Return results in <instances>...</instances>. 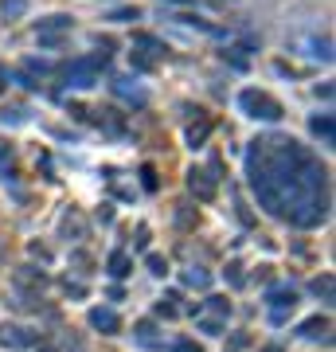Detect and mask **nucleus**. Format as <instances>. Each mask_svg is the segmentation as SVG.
I'll use <instances>...</instances> for the list:
<instances>
[{
  "mask_svg": "<svg viewBox=\"0 0 336 352\" xmlns=\"http://www.w3.org/2000/svg\"><path fill=\"white\" fill-rule=\"evenodd\" d=\"M247 180L258 208H266L274 219H286L289 227L313 231L328 219V208H333L328 168L298 138L266 133L250 141Z\"/></svg>",
  "mask_w": 336,
  "mask_h": 352,
  "instance_id": "1",
  "label": "nucleus"
},
{
  "mask_svg": "<svg viewBox=\"0 0 336 352\" xmlns=\"http://www.w3.org/2000/svg\"><path fill=\"white\" fill-rule=\"evenodd\" d=\"M238 110L247 113V118H254V122H282V118H286V106H282L274 94L254 90V87L238 94Z\"/></svg>",
  "mask_w": 336,
  "mask_h": 352,
  "instance_id": "2",
  "label": "nucleus"
},
{
  "mask_svg": "<svg viewBox=\"0 0 336 352\" xmlns=\"http://www.w3.org/2000/svg\"><path fill=\"white\" fill-rule=\"evenodd\" d=\"M106 63H110V55H106V51H98V55H82V59H75V63H67L63 78H67V87L90 90L94 82H98V71H102Z\"/></svg>",
  "mask_w": 336,
  "mask_h": 352,
  "instance_id": "3",
  "label": "nucleus"
},
{
  "mask_svg": "<svg viewBox=\"0 0 336 352\" xmlns=\"http://www.w3.org/2000/svg\"><path fill=\"white\" fill-rule=\"evenodd\" d=\"M188 192L196 196L199 204H212L219 196V180L212 173H203V168H188Z\"/></svg>",
  "mask_w": 336,
  "mask_h": 352,
  "instance_id": "4",
  "label": "nucleus"
},
{
  "mask_svg": "<svg viewBox=\"0 0 336 352\" xmlns=\"http://www.w3.org/2000/svg\"><path fill=\"white\" fill-rule=\"evenodd\" d=\"M266 305L274 309V321H282L286 309L298 305V289H293V286H270V289H266Z\"/></svg>",
  "mask_w": 336,
  "mask_h": 352,
  "instance_id": "5",
  "label": "nucleus"
},
{
  "mask_svg": "<svg viewBox=\"0 0 336 352\" xmlns=\"http://www.w3.org/2000/svg\"><path fill=\"white\" fill-rule=\"evenodd\" d=\"M0 344L4 349H27V344H39V337L24 325H0Z\"/></svg>",
  "mask_w": 336,
  "mask_h": 352,
  "instance_id": "6",
  "label": "nucleus"
},
{
  "mask_svg": "<svg viewBox=\"0 0 336 352\" xmlns=\"http://www.w3.org/2000/svg\"><path fill=\"white\" fill-rule=\"evenodd\" d=\"M12 282H16V289H27V294H39V289L47 286V270H36V266H16Z\"/></svg>",
  "mask_w": 336,
  "mask_h": 352,
  "instance_id": "7",
  "label": "nucleus"
},
{
  "mask_svg": "<svg viewBox=\"0 0 336 352\" xmlns=\"http://www.w3.org/2000/svg\"><path fill=\"white\" fill-rule=\"evenodd\" d=\"M90 329H98V333H106V337H117L122 333V317L113 314V309H90Z\"/></svg>",
  "mask_w": 336,
  "mask_h": 352,
  "instance_id": "8",
  "label": "nucleus"
},
{
  "mask_svg": "<svg viewBox=\"0 0 336 352\" xmlns=\"http://www.w3.org/2000/svg\"><path fill=\"white\" fill-rule=\"evenodd\" d=\"M328 333H333V321H328V317H321V314L298 325V337H305V340H328Z\"/></svg>",
  "mask_w": 336,
  "mask_h": 352,
  "instance_id": "9",
  "label": "nucleus"
},
{
  "mask_svg": "<svg viewBox=\"0 0 336 352\" xmlns=\"http://www.w3.org/2000/svg\"><path fill=\"white\" fill-rule=\"evenodd\" d=\"M212 118H208V113H199L196 122H192V126H188V145H192V149H203V145H208V138H212Z\"/></svg>",
  "mask_w": 336,
  "mask_h": 352,
  "instance_id": "10",
  "label": "nucleus"
},
{
  "mask_svg": "<svg viewBox=\"0 0 336 352\" xmlns=\"http://www.w3.org/2000/svg\"><path fill=\"white\" fill-rule=\"evenodd\" d=\"M113 94H122V98H129L133 106H149V94L141 87H133L129 78H113Z\"/></svg>",
  "mask_w": 336,
  "mask_h": 352,
  "instance_id": "11",
  "label": "nucleus"
},
{
  "mask_svg": "<svg viewBox=\"0 0 336 352\" xmlns=\"http://www.w3.org/2000/svg\"><path fill=\"white\" fill-rule=\"evenodd\" d=\"M63 239H71V235H75V239H87V219H82V215L75 212V208H71V212L63 215Z\"/></svg>",
  "mask_w": 336,
  "mask_h": 352,
  "instance_id": "12",
  "label": "nucleus"
},
{
  "mask_svg": "<svg viewBox=\"0 0 336 352\" xmlns=\"http://www.w3.org/2000/svg\"><path fill=\"white\" fill-rule=\"evenodd\" d=\"M309 129L317 133V138L324 141V145H336V126H333V113H317L309 122Z\"/></svg>",
  "mask_w": 336,
  "mask_h": 352,
  "instance_id": "13",
  "label": "nucleus"
},
{
  "mask_svg": "<svg viewBox=\"0 0 336 352\" xmlns=\"http://www.w3.org/2000/svg\"><path fill=\"white\" fill-rule=\"evenodd\" d=\"M106 270H110V278H125V274H133V258L125 251H113L110 258H106Z\"/></svg>",
  "mask_w": 336,
  "mask_h": 352,
  "instance_id": "14",
  "label": "nucleus"
},
{
  "mask_svg": "<svg viewBox=\"0 0 336 352\" xmlns=\"http://www.w3.org/2000/svg\"><path fill=\"white\" fill-rule=\"evenodd\" d=\"M184 286H192V289H208V286H212V274H208L203 266H192V270H184Z\"/></svg>",
  "mask_w": 336,
  "mask_h": 352,
  "instance_id": "15",
  "label": "nucleus"
},
{
  "mask_svg": "<svg viewBox=\"0 0 336 352\" xmlns=\"http://www.w3.org/2000/svg\"><path fill=\"white\" fill-rule=\"evenodd\" d=\"M71 16H47V20H39V32H59V36H67L71 32Z\"/></svg>",
  "mask_w": 336,
  "mask_h": 352,
  "instance_id": "16",
  "label": "nucleus"
},
{
  "mask_svg": "<svg viewBox=\"0 0 336 352\" xmlns=\"http://www.w3.org/2000/svg\"><path fill=\"white\" fill-rule=\"evenodd\" d=\"M172 20H176V24H184V28H199V32L215 36V24H208V20H199V16H192V12H176Z\"/></svg>",
  "mask_w": 336,
  "mask_h": 352,
  "instance_id": "17",
  "label": "nucleus"
},
{
  "mask_svg": "<svg viewBox=\"0 0 336 352\" xmlns=\"http://www.w3.org/2000/svg\"><path fill=\"white\" fill-rule=\"evenodd\" d=\"M106 20L110 24H129V20H141V8H133V4L129 8H113V12H106Z\"/></svg>",
  "mask_w": 336,
  "mask_h": 352,
  "instance_id": "18",
  "label": "nucleus"
},
{
  "mask_svg": "<svg viewBox=\"0 0 336 352\" xmlns=\"http://www.w3.org/2000/svg\"><path fill=\"white\" fill-rule=\"evenodd\" d=\"M0 12H4V20H20L27 12V0H0Z\"/></svg>",
  "mask_w": 336,
  "mask_h": 352,
  "instance_id": "19",
  "label": "nucleus"
},
{
  "mask_svg": "<svg viewBox=\"0 0 336 352\" xmlns=\"http://www.w3.org/2000/svg\"><path fill=\"white\" fill-rule=\"evenodd\" d=\"M313 294L321 298V302H333V274H321L313 282Z\"/></svg>",
  "mask_w": 336,
  "mask_h": 352,
  "instance_id": "20",
  "label": "nucleus"
},
{
  "mask_svg": "<svg viewBox=\"0 0 336 352\" xmlns=\"http://www.w3.org/2000/svg\"><path fill=\"white\" fill-rule=\"evenodd\" d=\"M129 59H133V67H137V71H153V67H157V55H153V51H133Z\"/></svg>",
  "mask_w": 336,
  "mask_h": 352,
  "instance_id": "21",
  "label": "nucleus"
},
{
  "mask_svg": "<svg viewBox=\"0 0 336 352\" xmlns=\"http://www.w3.org/2000/svg\"><path fill=\"white\" fill-rule=\"evenodd\" d=\"M145 266H149V274H157V278L168 274V258H164V254H149V258H145Z\"/></svg>",
  "mask_w": 336,
  "mask_h": 352,
  "instance_id": "22",
  "label": "nucleus"
},
{
  "mask_svg": "<svg viewBox=\"0 0 336 352\" xmlns=\"http://www.w3.org/2000/svg\"><path fill=\"white\" fill-rule=\"evenodd\" d=\"M153 333H157V329H153V321H141V325H137V340L145 344V349H157V340H153Z\"/></svg>",
  "mask_w": 336,
  "mask_h": 352,
  "instance_id": "23",
  "label": "nucleus"
},
{
  "mask_svg": "<svg viewBox=\"0 0 336 352\" xmlns=\"http://www.w3.org/2000/svg\"><path fill=\"white\" fill-rule=\"evenodd\" d=\"M71 263H75L78 274H90V266H94V258H90L87 251H71Z\"/></svg>",
  "mask_w": 336,
  "mask_h": 352,
  "instance_id": "24",
  "label": "nucleus"
},
{
  "mask_svg": "<svg viewBox=\"0 0 336 352\" xmlns=\"http://www.w3.org/2000/svg\"><path fill=\"white\" fill-rule=\"evenodd\" d=\"M141 184H145V192L161 188V180H157V168H153V164H145V168H141Z\"/></svg>",
  "mask_w": 336,
  "mask_h": 352,
  "instance_id": "25",
  "label": "nucleus"
},
{
  "mask_svg": "<svg viewBox=\"0 0 336 352\" xmlns=\"http://www.w3.org/2000/svg\"><path fill=\"white\" fill-rule=\"evenodd\" d=\"M208 309L219 314V317H227V314H231V302H227V298H208Z\"/></svg>",
  "mask_w": 336,
  "mask_h": 352,
  "instance_id": "26",
  "label": "nucleus"
},
{
  "mask_svg": "<svg viewBox=\"0 0 336 352\" xmlns=\"http://www.w3.org/2000/svg\"><path fill=\"white\" fill-rule=\"evenodd\" d=\"M176 223H180V227H192V223H196V215H192V204H180V212H176Z\"/></svg>",
  "mask_w": 336,
  "mask_h": 352,
  "instance_id": "27",
  "label": "nucleus"
},
{
  "mask_svg": "<svg viewBox=\"0 0 336 352\" xmlns=\"http://www.w3.org/2000/svg\"><path fill=\"white\" fill-rule=\"evenodd\" d=\"M24 71H27V75H47L51 67L43 63V59H27V63H24Z\"/></svg>",
  "mask_w": 336,
  "mask_h": 352,
  "instance_id": "28",
  "label": "nucleus"
},
{
  "mask_svg": "<svg viewBox=\"0 0 336 352\" xmlns=\"http://www.w3.org/2000/svg\"><path fill=\"white\" fill-rule=\"evenodd\" d=\"M227 278H231V286H243V282H247V278H243V266H238V263L227 266Z\"/></svg>",
  "mask_w": 336,
  "mask_h": 352,
  "instance_id": "29",
  "label": "nucleus"
},
{
  "mask_svg": "<svg viewBox=\"0 0 336 352\" xmlns=\"http://www.w3.org/2000/svg\"><path fill=\"white\" fill-rule=\"evenodd\" d=\"M168 352H203V349H199L196 340H176V344H172Z\"/></svg>",
  "mask_w": 336,
  "mask_h": 352,
  "instance_id": "30",
  "label": "nucleus"
},
{
  "mask_svg": "<svg viewBox=\"0 0 336 352\" xmlns=\"http://www.w3.org/2000/svg\"><path fill=\"white\" fill-rule=\"evenodd\" d=\"M24 118H27L24 110H0V122H12V126L16 122H24Z\"/></svg>",
  "mask_w": 336,
  "mask_h": 352,
  "instance_id": "31",
  "label": "nucleus"
},
{
  "mask_svg": "<svg viewBox=\"0 0 336 352\" xmlns=\"http://www.w3.org/2000/svg\"><path fill=\"white\" fill-rule=\"evenodd\" d=\"M67 294H71V298H87V286H82V282H71V278H67Z\"/></svg>",
  "mask_w": 336,
  "mask_h": 352,
  "instance_id": "32",
  "label": "nucleus"
},
{
  "mask_svg": "<svg viewBox=\"0 0 336 352\" xmlns=\"http://www.w3.org/2000/svg\"><path fill=\"white\" fill-rule=\"evenodd\" d=\"M199 329H203L208 337H219V333H223V325H219V321H199Z\"/></svg>",
  "mask_w": 336,
  "mask_h": 352,
  "instance_id": "33",
  "label": "nucleus"
},
{
  "mask_svg": "<svg viewBox=\"0 0 336 352\" xmlns=\"http://www.w3.org/2000/svg\"><path fill=\"white\" fill-rule=\"evenodd\" d=\"M67 352H87V344H82L78 337H71V333H67Z\"/></svg>",
  "mask_w": 336,
  "mask_h": 352,
  "instance_id": "34",
  "label": "nucleus"
},
{
  "mask_svg": "<svg viewBox=\"0 0 336 352\" xmlns=\"http://www.w3.org/2000/svg\"><path fill=\"white\" fill-rule=\"evenodd\" d=\"M133 243L145 251V247H149V227H137V239H133Z\"/></svg>",
  "mask_w": 336,
  "mask_h": 352,
  "instance_id": "35",
  "label": "nucleus"
},
{
  "mask_svg": "<svg viewBox=\"0 0 336 352\" xmlns=\"http://www.w3.org/2000/svg\"><path fill=\"white\" fill-rule=\"evenodd\" d=\"M32 254H36L39 263H47V258H51V251H47V247H39V243H32Z\"/></svg>",
  "mask_w": 336,
  "mask_h": 352,
  "instance_id": "36",
  "label": "nucleus"
},
{
  "mask_svg": "<svg viewBox=\"0 0 336 352\" xmlns=\"http://www.w3.org/2000/svg\"><path fill=\"white\" fill-rule=\"evenodd\" d=\"M157 317H176V305H164V302H157Z\"/></svg>",
  "mask_w": 336,
  "mask_h": 352,
  "instance_id": "37",
  "label": "nucleus"
},
{
  "mask_svg": "<svg viewBox=\"0 0 336 352\" xmlns=\"http://www.w3.org/2000/svg\"><path fill=\"white\" fill-rule=\"evenodd\" d=\"M8 87V71H4V67H0V90Z\"/></svg>",
  "mask_w": 336,
  "mask_h": 352,
  "instance_id": "38",
  "label": "nucleus"
},
{
  "mask_svg": "<svg viewBox=\"0 0 336 352\" xmlns=\"http://www.w3.org/2000/svg\"><path fill=\"white\" fill-rule=\"evenodd\" d=\"M39 352H55V349H39Z\"/></svg>",
  "mask_w": 336,
  "mask_h": 352,
  "instance_id": "39",
  "label": "nucleus"
}]
</instances>
